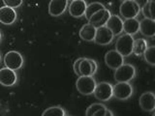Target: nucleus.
Returning <instances> with one entry per match:
<instances>
[{
	"label": "nucleus",
	"mask_w": 155,
	"mask_h": 116,
	"mask_svg": "<svg viewBox=\"0 0 155 116\" xmlns=\"http://www.w3.org/2000/svg\"><path fill=\"white\" fill-rule=\"evenodd\" d=\"M96 86V80L93 76H80L76 81V88L79 93L84 96L93 94Z\"/></svg>",
	"instance_id": "f257e3e1"
},
{
	"label": "nucleus",
	"mask_w": 155,
	"mask_h": 116,
	"mask_svg": "<svg viewBox=\"0 0 155 116\" xmlns=\"http://www.w3.org/2000/svg\"><path fill=\"white\" fill-rule=\"evenodd\" d=\"M134 38L129 34L120 35L115 43V50L118 51L123 57L130 56L133 52Z\"/></svg>",
	"instance_id": "f03ea898"
},
{
	"label": "nucleus",
	"mask_w": 155,
	"mask_h": 116,
	"mask_svg": "<svg viewBox=\"0 0 155 116\" xmlns=\"http://www.w3.org/2000/svg\"><path fill=\"white\" fill-rule=\"evenodd\" d=\"M136 76V69L131 64H123L114 70V77L117 82H129Z\"/></svg>",
	"instance_id": "7ed1b4c3"
},
{
	"label": "nucleus",
	"mask_w": 155,
	"mask_h": 116,
	"mask_svg": "<svg viewBox=\"0 0 155 116\" xmlns=\"http://www.w3.org/2000/svg\"><path fill=\"white\" fill-rule=\"evenodd\" d=\"M23 57L17 50H10L4 56V65L9 69L18 71L23 66Z\"/></svg>",
	"instance_id": "20e7f679"
},
{
	"label": "nucleus",
	"mask_w": 155,
	"mask_h": 116,
	"mask_svg": "<svg viewBox=\"0 0 155 116\" xmlns=\"http://www.w3.org/2000/svg\"><path fill=\"white\" fill-rule=\"evenodd\" d=\"M134 93L133 86L129 82H117L113 86V94L116 99L125 101L132 97Z\"/></svg>",
	"instance_id": "39448f33"
},
{
	"label": "nucleus",
	"mask_w": 155,
	"mask_h": 116,
	"mask_svg": "<svg viewBox=\"0 0 155 116\" xmlns=\"http://www.w3.org/2000/svg\"><path fill=\"white\" fill-rule=\"evenodd\" d=\"M93 94L97 100L101 102H107L114 97L113 85L109 82L102 81L100 83H96Z\"/></svg>",
	"instance_id": "423d86ee"
},
{
	"label": "nucleus",
	"mask_w": 155,
	"mask_h": 116,
	"mask_svg": "<svg viewBox=\"0 0 155 116\" xmlns=\"http://www.w3.org/2000/svg\"><path fill=\"white\" fill-rule=\"evenodd\" d=\"M140 12V9L137 4L134 2V0H127L121 3L119 7L120 16L124 19L137 18Z\"/></svg>",
	"instance_id": "0eeeda50"
},
{
	"label": "nucleus",
	"mask_w": 155,
	"mask_h": 116,
	"mask_svg": "<svg viewBox=\"0 0 155 116\" xmlns=\"http://www.w3.org/2000/svg\"><path fill=\"white\" fill-rule=\"evenodd\" d=\"M114 37V36L111 33V31L106 25H104L96 28V33L93 42L100 46H107L113 42Z\"/></svg>",
	"instance_id": "6e6552de"
},
{
	"label": "nucleus",
	"mask_w": 155,
	"mask_h": 116,
	"mask_svg": "<svg viewBox=\"0 0 155 116\" xmlns=\"http://www.w3.org/2000/svg\"><path fill=\"white\" fill-rule=\"evenodd\" d=\"M105 63L110 69L115 70L124 63V57L115 50H109L105 54Z\"/></svg>",
	"instance_id": "1a4fd4ad"
},
{
	"label": "nucleus",
	"mask_w": 155,
	"mask_h": 116,
	"mask_svg": "<svg viewBox=\"0 0 155 116\" xmlns=\"http://www.w3.org/2000/svg\"><path fill=\"white\" fill-rule=\"evenodd\" d=\"M140 108L147 112H152L155 110V95L153 92L147 91L140 95L139 99Z\"/></svg>",
	"instance_id": "9d476101"
},
{
	"label": "nucleus",
	"mask_w": 155,
	"mask_h": 116,
	"mask_svg": "<svg viewBox=\"0 0 155 116\" xmlns=\"http://www.w3.org/2000/svg\"><path fill=\"white\" fill-rule=\"evenodd\" d=\"M18 76L16 74V71L9 69L5 67L0 69V84L6 87L14 86L17 83Z\"/></svg>",
	"instance_id": "9b49d317"
},
{
	"label": "nucleus",
	"mask_w": 155,
	"mask_h": 116,
	"mask_svg": "<svg viewBox=\"0 0 155 116\" xmlns=\"http://www.w3.org/2000/svg\"><path fill=\"white\" fill-rule=\"evenodd\" d=\"M110 17V12L109 11L108 9H102L97 11L96 13H94L92 16L89 18L88 22L91 23L92 25H94L96 28L101 27L106 25L107 21Z\"/></svg>",
	"instance_id": "f8f14e48"
},
{
	"label": "nucleus",
	"mask_w": 155,
	"mask_h": 116,
	"mask_svg": "<svg viewBox=\"0 0 155 116\" xmlns=\"http://www.w3.org/2000/svg\"><path fill=\"white\" fill-rule=\"evenodd\" d=\"M81 76H94L98 70V64L94 59L84 57L79 66Z\"/></svg>",
	"instance_id": "ddd939ff"
},
{
	"label": "nucleus",
	"mask_w": 155,
	"mask_h": 116,
	"mask_svg": "<svg viewBox=\"0 0 155 116\" xmlns=\"http://www.w3.org/2000/svg\"><path fill=\"white\" fill-rule=\"evenodd\" d=\"M17 17L18 14L15 9L5 6V5L0 8V22L2 24L11 25L17 21Z\"/></svg>",
	"instance_id": "4468645a"
},
{
	"label": "nucleus",
	"mask_w": 155,
	"mask_h": 116,
	"mask_svg": "<svg viewBox=\"0 0 155 116\" xmlns=\"http://www.w3.org/2000/svg\"><path fill=\"white\" fill-rule=\"evenodd\" d=\"M68 7V0H51L48 4V14L52 17H59L64 14Z\"/></svg>",
	"instance_id": "2eb2a0df"
},
{
	"label": "nucleus",
	"mask_w": 155,
	"mask_h": 116,
	"mask_svg": "<svg viewBox=\"0 0 155 116\" xmlns=\"http://www.w3.org/2000/svg\"><path fill=\"white\" fill-rule=\"evenodd\" d=\"M86 5L87 3L84 0H74V1H71L69 7H68V11H69L70 16L76 18L84 17Z\"/></svg>",
	"instance_id": "dca6fc26"
},
{
	"label": "nucleus",
	"mask_w": 155,
	"mask_h": 116,
	"mask_svg": "<svg viewBox=\"0 0 155 116\" xmlns=\"http://www.w3.org/2000/svg\"><path fill=\"white\" fill-rule=\"evenodd\" d=\"M106 26L111 31L114 36L120 35L123 32V21L116 14H110V18L106 23Z\"/></svg>",
	"instance_id": "f3484780"
},
{
	"label": "nucleus",
	"mask_w": 155,
	"mask_h": 116,
	"mask_svg": "<svg viewBox=\"0 0 155 116\" xmlns=\"http://www.w3.org/2000/svg\"><path fill=\"white\" fill-rule=\"evenodd\" d=\"M140 33L145 37L152 38L155 36V21L154 18H144L140 21Z\"/></svg>",
	"instance_id": "a211bd4d"
},
{
	"label": "nucleus",
	"mask_w": 155,
	"mask_h": 116,
	"mask_svg": "<svg viewBox=\"0 0 155 116\" xmlns=\"http://www.w3.org/2000/svg\"><path fill=\"white\" fill-rule=\"evenodd\" d=\"M140 30V21L137 18H126L123 21V31L129 35H136Z\"/></svg>",
	"instance_id": "6ab92c4d"
},
{
	"label": "nucleus",
	"mask_w": 155,
	"mask_h": 116,
	"mask_svg": "<svg viewBox=\"0 0 155 116\" xmlns=\"http://www.w3.org/2000/svg\"><path fill=\"white\" fill-rule=\"evenodd\" d=\"M95 33H96V27L88 22L81 28L79 35L81 40H84L85 42H93Z\"/></svg>",
	"instance_id": "aec40b11"
},
{
	"label": "nucleus",
	"mask_w": 155,
	"mask_h": 116,
	"mask_svg": "<svg viewBox=\"0 0 155 116\" xmlns=\"http://www.w3.org/2000/svg\"><path fill=\"white\" fill-rule=\"evenodd\" d=\"M147 42L143 38H139L134 40L133 44V52L135 55L137 56H143L144 50H147Z\"/></svg>",
	"instance_id": "412c9836"
},
{
	"label": "nucleus",
	"mask_w": 155,
	"mask_h": 116,
	"mask_svg": "<svg viewBox=\"0 0 155 116\" xmlns=\"http://www.w3.org/2000/svg\"><path fill=\"white\" fill-rule=\"evenodd\" d=\"M106 7L104 6V4H102L101 2H92L90 4H87L86 5V9H85V12H84V16L85 18L88 21L89 18L94 13H96L97 11L102 9H105Z\"/></svg>",
	"instance_id": "4be33fe9"
},
{
	"label": "nucleus",
	"mask_w": 155,
	"mask_h": 116,
	"mask_svg": "<svg viewBox=\"0 0 155 116\" xmlns=\"http://www.w3.org/2000/svg\"><path fill=\"white\" fill-rule=\"evenodd\" d=\"M145 62L149 64L151 67L155 66V47H147V50H144L143 54Z\"/></svg>",
	"instance_id": "5701e85b"
},
{
	"label": "nucleus",
	"mask_w": 155,
	"mask_h": 116,
	"mask_svg": "<svg viewBox=\"0 0 155 116\" xmlns=\"http://www.w3.org/2000/svg\"><path fill=\"white\" fill-rule=\"evenodd\" d=\"M42 115L43 116H64L66 115V111L61 106H51V108L44 110Z\"/></svg>",
	"instance_id": "b1692460"
},
{
	"label": "nucleus",
	"mask_w": 155,
	"mask_h": 116,
	"mask_svg": "<svg viewBox=\"0 0 155 116\" xmlns=\"http://www.w3.org/2000/svg\"><path fill=\"white\" fill-rule=\"evenodd\" d=\"M105 105L102 104H92L90 105L88 108L85 110V115L86 116H94V114L97 112L98 110H100L101 108H104Z\"/></svg>",
	"instance_id": "393cba45"
},
{
	"label": "nucleus",
	"mask_w": 155,
	"mask_h": 116,
	"mask_svg": "<svg viewBox=\"0 0 155 116\" xmlns=\"http://www.w3.org/2000/svg\"><path fill=\"white\" fill-rule=\"evenodd\" d=\"M5 6L11 7L13 9H17L21 6L23 0H2Z\"/></svg>",
	"instance_id": "a878e982"
},
{
	"label": "nucleus",
	"mask_w": 155,
	"mask_h": 116,
	"mask_svg": "<svg viewBox=\"0 0 155 116\" xmlns=\"http://www.w3.org/2000/svg\"><path fill=\"white\" fill-rule=\"evenodd\" d=\"M140 12H143V14L144 16V18H154V16L151 14V12H150V5H149V2L144 5V6L142 8V10H140Z\"/></svg>",
	"instance_id": "bb28decb"
},
{
	"label": "nucleus",
	"mask_w": 155,
	"mask_h": 116,
	"mask_svg": "<svg viewBox=\"0 0 155 116\" xmlns=\"http://www.w3.org/2000/svg\"><path fill=\"white\" fill-rule=\"evenodd\" d=\"M84 59V57H80V58H78V59L74 62V65H73V69H74V72H75V74L78 76H80L81 74H80V70H79V66H80V63L81 61Z\"/></svg>",
	"instance_id": "cd10ccee"
},
{
	"label": "nucleus",
	"mask_w": 155,
	"mask_h": 116,
	"mask_svg": "<svg viewBox=\"0 0 155 116\" xmlns=\"http://www.w3.org/2000/svg\"><path fill=\"white\" fill-rule=\"evenodd\" d=\"M134 2L138 5L140 10H142V8L144 6V5L149 2V0H134Z\"/></svg>",
	"instance_id": "c85d7f7f"
},
{
	"label": "nucleus",
	"mask_w": 155,
	"mask_h": 116,
	"mask_svg": "<svg viewBox=\"0 0 155 116\" xmlns=\"http://www.w3.org/2000/svg\"><path fill=\"white\" fill-rule=\"evenodd\" d=\"M0 41H1V32H0Z\"/></svg>",
	"instance_id": "c756f323"
},
{
	"label": "nucleus",
	"mask_w": 155,
	"mask_h": 116,
	"mask_svg": "<svg viewBox=\"0 0 155 116\" xmlns=\"http://www.w3.org/2000/svg\"><path fill=\"white\" fill-rule=\"evenodd\" d=\"M121 2H123V1H127V0H120Z\"/></svg>",
	"instance_id": "7c9ffc66"
},
{
	"label": "nucleus",
	"mask_w": 155,
	"mask_h": 116,
	"mask_svg": "<svg viewBox=\"0 0 155 116\" xmlns=\"http://www.w3.org/2000/svg\"><path fill=\"white\" fill-rule=\"evenodd\" d=\"M68 1H74V0H68Z\"/></svg>",
	"instance_id": "2f4dec72"
},
{
	"label": "nucleus",
	"mask_w": 155,
	"mask_h": 116,
	"mask_svg": "<svg viewBox=\"0 0 155 116\" xmlns=\"http://www.w3.org/2000/svg\"><path fill=\"white\" fill-rule=\"evenodd\" d=\"M0 61H1V55H0Z\"/></svg>",
	"instance_id": "473e14b6"
}]
</instances>
